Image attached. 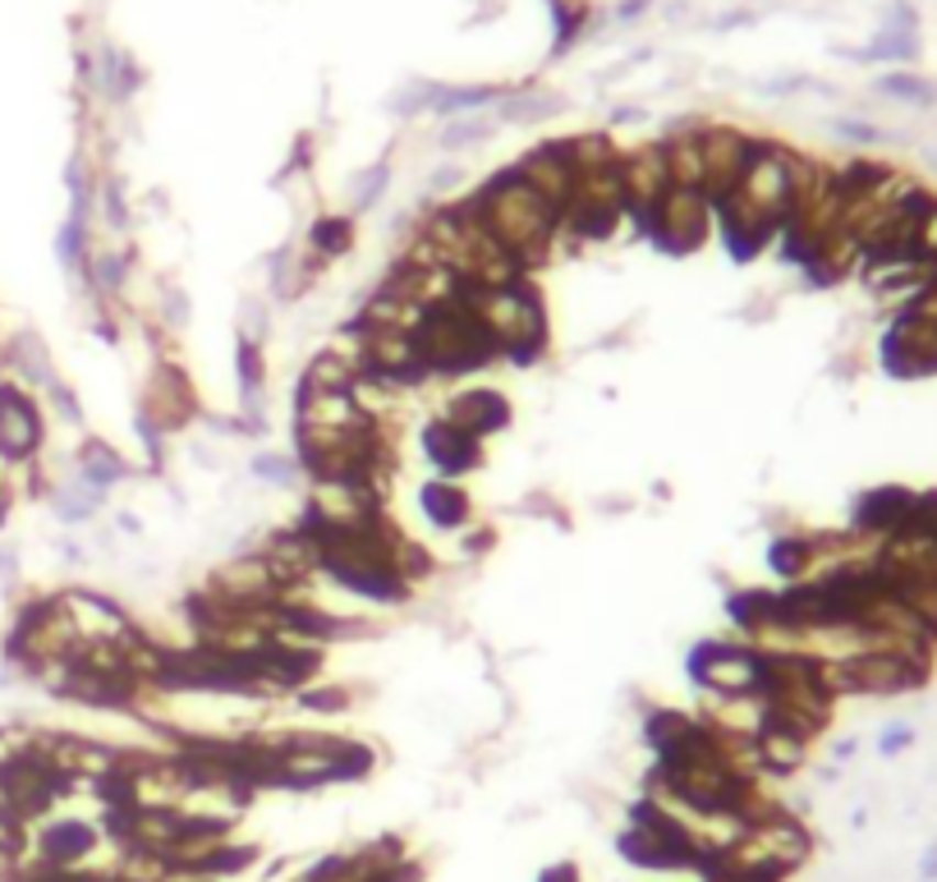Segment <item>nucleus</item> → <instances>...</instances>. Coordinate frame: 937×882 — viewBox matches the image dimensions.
<instances>
[{
	"label": "nucleus",
	"instance_id": "obj_1",
	"mask_svg": "<svg viewBox=\"0 0 937 882\" xmlns=\"http://www.w3.org/2000/svg\"><path fill=\"white\" fill-rule=\"evenodd\" d=\"M474 221L487 230L492 240H497L519 267L533 272L547 253L556 249V235H561V217L547 207L525 179L515 170H501L497 179H487V185L464 202Z\"/></svg>",
	"mask_w": 937,
	"mask_h": 882
},
{
	"label": "nucleus",
	"instance_id": "obj_2",
	"mask_svg": "<svg viewBox=\"0 0 937 882\" xmlns=\"http://www.w3.org/2000/svg\"><path fill=\"white\" fill-rule=\"evenodd\" d=\"M823 681L837 694H910L928 681L924 653H888V648H864L837 662H823Z\"/></svg>",
	"mask_w": 937,
	"mask_h": 882
},
{
	"label": "nucleus",
	"instance_id": "obj_3",
	"mask_svg": "<svg viewBox=\"0 0 937 882\" xmlns=\"http://www.w3.org/2000/svg\"><path fill=\"white\" fill-rule=\"evenodd\" d=\"M643 235L653 240L666 253H690L708 240V225H713V202L703 198L698 189H666V198L648 212L643 221Z\"/></svg>",
	"mask_w": 937,
	"mask_h": 882
},
{
	"label": "nucleus",
	"instance_id": "obj_4",
	"mask_svg": "<svg viewBox=\"0 0 937 882\" xmlns=\"http://www.w3.org/2000/svg\"><path fill=\"white\" fill-rule=\"evenodd\" d=\"M694 143H698V162H703V198L717 207L736 194L759 139H745L740 129H703V134H694Z\"/></svg>",
	"mask_w": 937,
	"mask_h": 882
},
{
	"label": "nucleus",
	"instance_id": "obj_5",
	"mask_svg": "<svg viewBox=\"0 0 937 882\" xmlns=\"http://www.w3.org/2000/svg\"><path fill=\"white\" fill-rule=\"evenodd\" d=\"M42 441H46V428H42L37 400L23 386L0 382V460L29 464L42 451Z\"/></svg>",
	"mask_w": 937,
	"mask_h": 882
},
{
	"label": "nucleus",
	"instance_id": "obj_6",
	"mask_svg": "<svg viewBox=\"0 0 937 882\" xmlns=\"http://www.w3.org/2000/svg\"><path fill=\"white\" fill-rule=\"evenodd\" d=\"M616 175H620V198H625V212L630 217H648L653 207L666 198L671 189V170H666V152L662 143L658 147H639L630 157L616 162Z\"/></svg>",
	"mask_w": 937,
	"mask_h": 882
},
{
	"label": "nucleus",
	"instance_id": "obj_7",
	"mask_svg": "<svg viewBox=\"0 0 937 882\" xmlns=\"http://www.w3.org/2000/svg\"><path fill=\"white\" fill-rule=\"evenodd\" d=\"M423 451H428V460H432V470H437V478H464V474H474L478 464H483V441L478 437H468V432H460L455 423H447V419H432L428 428H423Z\"/></svg>",
	"mask_w": 937,
	"mask_h": 882
},
{
	"label": "nucleus",
	"instance_id": "obj_8",
	"mask_svg": "<svg viewBox=\"0 0 937 882\" xmlns=\"http://www.w3.org/2000/svg\"><path fill=\"white\" fill-rule=\"evenodd\" d=\"M441 419L455 423L460 432L487 441L492 432H501L510 423V405L501 392H464V396H451L447 409H441Z\"/></svg>",
	"mask_w": 937,
	"mask_h": 882
},
{
	"label": "nucleus",
	"instance_id": "obj_9",
	"mask_svg": "<svg viewBox=\"0 0 937 882\" xmlns=\"http://www.w3.org/2000/svg\"><path fill=\"white\" fill-rule=\"evenodd\" d=\"M910 510H915V492L905 487H873L855 501V529L873 538H892L905 529Z\"/></svg>",
	"mask_w": 937,
	"mask_h": 882
},
{
	"label": "nucleus",
	"instance_id": "obj_10",
	"mask_svg": "<svg viewBox=\"0 0 937 882\" xmlns=\"http://www.w3.org/2000/svg\"><path fill=\"white\" fill-rule=\"evenodd\" d=\"M419 501H423V515L432 520V529L455 533V529H464L468 520H474V506H468L464 487L451 483V478H428L423 492H419Z\"/></svg>",
	"mask_w": 937,
	"mask_h": 882
},
{
	"label": "nucleus",
	"instance_id": "obj_11",
	"mask_svg": "<svg viewBox=\"0 0 937 882\" xmlns=\"http://www.w3.org/2000/svg\"><path fill=\"white\" fill-rule=\"evenodd\" d=\"M5 363H10L23 382H29V392H33V386L51 392V386L60 382L56 368H51V350H46V341H42L37 331H14L10 345H5Z\"/></svg>",
	"mask_w": 937,
	"mask_h": 882
},
{
	"label": "nucleus",
	"instance_id": "obj_12",
	"mask_svg": "<svg viewBox=\"0 0 937 882\" xmlns=\"http://www.w3.org/2000/svg\"><path fill=\"white\" fill-rule=\"evenodd\" d=\"M124 478H129V464L107 446V441L88 437L84 446H78V483L107 492V487H115V483H124Z\"/></svg>",
	"mask_w": 937,
	"mask_h": 882
},
{
	"label": "nucleus",
	"instance_id": "obj_13",
	"mask_svg": "<svg viewBox=\"0 0 937 882\" xmlns=\"http://www.w3.org/2000/svg\"><path fill=\"white\" fill-rule=\"evenodd\" d=\"M814 556H818V542L800 538V533H786V538H772L768 542V570L776 580H809L814 570Z\"/></svg>",
	"mask_w": 937,
	"mask_h": 882
},
{
	"label": "nucleus",
	"instance_id": "obj_14",
	"mask_svg": "<svg viewBox=\"0 0 937 882\" xmlns=\"http://www.w3.org/2000/svg\"><path fill=\"white\" fill-rule=\"evenodd\" d=\"M354 249V221L350 217H318L308 225V253L318 263H331V257H345Z\"/></svg>",
	"mask_w": 937,
	"mask_h": 882
},
{
	"label": "nucleus",
	"instance_id": "obj_15",
	"mask_svg": "<svg viewBox=\"0 0 937 882\" xmlns=\"http://www.w3.org/2000/svg\"><path fill=\"white\" fill-rule=\"evenodd\" d=\"M759 759H763V772H776V776H786V772H795L800 763H804V740H795V736H786V731H772V726H763L759 736Z\"/></svg>",
	"mask_w": 937,
	"mask_h": 882
},
{
	"label": "nucleus",
	"instance_id": "obj_16",
	"mask_svg": "<svg viewBox=\"0 0 937 882\" xmlns=\"http://www.w3.org/2000/svg\"><path fill=\"white\" fill-rule=\"evenodd\" d=\"M249 470H253V478H263V483H272V487H295V483L304 478V470H299L295 455H257Z\"/></svg>",
	"mask_w": 937,
	"mask_h": 882
},
{
	"label": "nucleus",
	"instance_id": "obj_17",
	"mask_svg": "<svg viewBox=\"0 0 937 882\" xmlns=\"http://www.w3.org/2000/svg\"><path fill=\"white\" fill-rule=\"evenodd\" d=\"M295 698H299V708H308V713H345L350 708V690L345 685H304Z\"/></svg>",
	"mask_w": 937,
	"mask_h": 882
},
{
	"label": "nucleus",
	"instance_id": "obj_18",
	"mask_svg": "<svg viewBox=\"0 0 937 882\" xmlns=\"http://www.w3.org/2000/svg\"><path fill=\"white\" fill-rule=\"evenodd\" d=\"M882 92L905 97V101H919V107H928V101L937 97V88H933V84H924V79H910V74H892V79H882Z\"/></svg>",
	"mask_w": 937,
	"mask_h": 882
},
{
	"label": "nucleus",
	"instance_id": "obj_19",
	"mask_svg": "<svg viewBox=\"0 0 937 882\" xmlns=\"http://www.w3.org/2000/svg\"><path fill=\"white\" fill-rule=\"evenodd\" d=\"M492 134V120H460V124H451L447 129V139H441V147H468V143H483Z\"/></svg>",
	"mask_w": 937,
	"mask_h": 882
},
{
	"label": "nucleus",
	"instance_id": "obj_20",
	"mask_svg": "<svg viewBox=\"0 0 937 882\" xmlns=\"http://www.w3.org/2000/svg\"><path fill=\"white\" fill-rule=\"evenodd\" d=\"M162 322L175 327V331L189 327V295L179 290V285H166V290H162Z\"/></svg>",
	"mask_w": 937,
	"mask_h": 882
},
{
	"label": "nucleus",
	"instance_id": "obj_21",
	"mask_svg": "<svg viewBox=\"0 0 937 882\" xmlns=\"http://www.w3.org/2000/svg\"><path fill=\"white\" fill-rule=\"evenodd\" d=\"M101 212H107V221H111L115 230L129 225V202H124V189L115 185V179H107V185H101Z\"/></svg>",
	"mask_w": 937,
	"mask_h": 882
},
{
	"label": "nucleus",
	"instance_id": "obj_22",
	"mask_svg": "<svg viewBox=\"0 0 937 882\" xmlns=\"http://www.w3.org/2000/svg\"><path fill=\"white\" fill-rule=\"evenodd\" d=\"M51 405H56V414H60V419H69L74 428H84V409H78V400H74V392H69L65 382H56V386H51Z\"/></svg>",
	"mask_w": 937,
	"mask_h": 882
},
{
	"label": "nucleus",
	"instance_id": "obj_23",
	"mask_svg": "<svg viewBox=\"0 0 937 882\" xmlns=\"http://www.w3.org/2000/svg\"><path fill=\"white\" fill-rule=\"evenodd\" d=\"M382 189H386V166H377V170H368V175H363V179H359V185H354V207H373Z\"/></svg>",
	"mask_w": 937,
	"mask_h": 882
},
{
	"label": "nucleus",
	"instance_id": "obj_24",
	"mask_svg": "<svg viewBox=\"0 0 937 882\" xmlns=\"http://www.w3.org/2000/svg\"><path fill=\"white\" fill-rule=\"evenodd\" d=\"M910 740H915V731H910V726H896V731H888V736L878 740V749H882V754H901Z\"/></svg>",
	"mask_w": 937,
	"mask_h": 882
},
{
	"label": "nucleus",
	"instance_id": "obj_25",
	"mask_svg": "<svg viewBox=\"0 0 937 882\" xmlns=\"http://www.w3.org/2000/svg\"><path fill=\"white\" fill-rule=\"evenodd\" d=\"M538 882H580V873L570 869V864H556V869H547Z\"/></svg>",
	"mask_w": 937,
	"mask_h": 882
},
{
	"label": "nucleus",
	"instance_id": "obj_26",
	"mask_svg": "<svg viewBox=\"0 0 937 882\" xmlns=\"http://www.w3.org/2000/svg\"><path fill=\"white\" fill-rule=\"evenodd\" d=\"M0 818H14V809H10V791H5V776H0Z\"/></svg>",
	"mask_w": 937,
	"mask_h": 882
},
{
	"label": "nucleus",
	"instance_id": "obj_27",
	"mask_svg": "<svg viewBox=\"0 0 937 882\" xmlns=\"http://www.w3.org/2000/svg\"><path fill=\"white\" fill-rule=\"evenodd\" d=\"M933 162H937V157H933Z\"/></svg>",
	"mask_w": 937,
	"mask_h": 882
}]
</instances>
